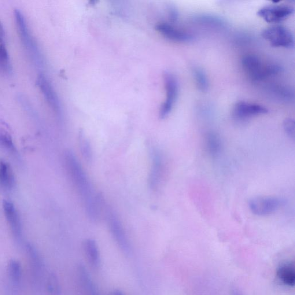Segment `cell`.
<instances>
[{
    "instance_id": "3957f363",
    "label": "cell",
    "mask_w": 295,
    "mask_h": 295,
    "mask_svg": "<svg viewBox=\"0 0 295 295\" xmlns=\"http://www.w3.org/2000/svg\"><path fill=\"white\" fill-rule=\"evenodd\" d=\"M261 36L272 47L291 49L294 46L293 33L282 25H275L265 29Z\"/></svg>"
},
{
    "instance_id": "4316f807",
    "label": "cell",
    "mask_w": 295,
    "mask_h": 295,
    "mask_svg": "<svg viewBox=\"0 0 295 295\" xmlns=\"http://www.w3.org/2000/svg\"><path fill=\"white\" fill-rule=\"evenodd\" d=\"M235 40L236 42L240 45H244V44L248 43L252 40V36L250 34H247L244 32L239 33L237 36L235 37Z\"/></svg>"
},
{
    "instance_id": "7c38bea8",
    "label": "cell",
    "mask_w": 295,
    "mask_h": 295,
    "mask_svg": "<svg viewBox=\"0 0 295 295\" xmlns=\"http://www.w3.org/2000/svg\"><path fill=\"white\" fill-rule=\"evenodd\" d=\"M37 85L42 91L50 105L52 107L55 112H60V103H59L56 94L46 77L44 75L39 76L38 81H37Z\"/></svg>"
},
{
    "instance_id": "6da1fadb",
    "label": "cell",
    "mask_w": 295,
    "mask_h": 295,
    "mask_svg": "<svg viewBox=\"0 0 295 295\" xmlns=\"http://www.w3.org/2000/svg\"><path fill=\"white\" fill-rule=\"evenodd\" d=\"M65 161L69 175L83 199L87 215L91 220L97 222L99 220V211H101L100 205L97 196L94 197L86 173L71 151L65 152Z\"/></svg>"
},
{
    "instance_id": "4fadbf2b",
    "label": "cell",
    "mask_w": 295,
    "mask_h": 295,
    "mask_svg": "<svg viewBox=\"0 0 295 295\" xmlns=\"http://www.w3.org/2000/svg\"><path fill=\"white\" fill-rule=\"evenodd\" d=\"M268 93L277 100L291 102L294 100V94L290 88L281 84H272L267 88Z\"/></svg>"
},
{
    "instance_id": "9a60e30c",
    "label": "cell",
    "mask_w": 295,
    "mask_h": 295,
    "mask_svg": "<svg viewBox=\"0 0 295 295\" xmlns=\"http://www.w3.org/2000/svg\"><path fill=\"white\" fill-rule=\"evenodd\" d=\"M0 185L8 190L12 189L15 185V178L12 168L1 158H0Z\"/></svg>"
},
{
    "instance_id": "7402d4cb",
    "label": "cell",
    "mask_w": 295,
    "mask_h": 295,
    "mask_svg": "<svg viewBox=\"0 0 295 295\" xmlns=\"http://www.w3.org/2000/svg\"><path fill=\"white\" fill-rule=\"evenodd\" d=\"M9 276L14 285H19L22 279V269L21 265L18 261H10L9 267Z\"/></svg>"
},
{
    "instance_id": "277c9868",
    "label": "cell",
    "mask_w": 295,
    "mask_h": 295,
    "mask_svg": "<svg viewBox=\"0 0 295 295\" xmlns=\"http://www.w3.org/2000/svg\"><path fill=\"white\" fill-rule=\"evenodd\" d=\"M105 209L106 218L108 221L111 234L120 249L128 255L131 253V246L124 228L112 210L108 206H106Z\"/></svg>"
},
{
    "instance_id": "8fae6325",
    "label": "cell",
    "mask_w": 295,
    "mask_h": 295,
    "mask_svg": "<svg viewBox=\"0 0 295 295\" xmlns=\"http://www.w3.org/2000/svg\"><path fill=\"white\" fill-rule=\"evenodd\" d=\"M3 207L7 220L8 221L13 234L16 238H21L22 236L21 224L15 206L13 203L4 200L3 202Z\"/></svg>"
},
{
    "instance_id": "7a4b0ae2",
    "label": "cell",
    "mask_w": 295,
    "mask_h": 295,
    "mask_svg": "<svg viewBox=\"0 0 295 295\" xmlns=\"http://www.w3.org/2000/svg\"><path fill=\"white\" fill-rule=\"evenodd\" d=\"M241 64L247 76L254 82H260L274 77L282 71L279 65L265 62L257 55L252 54L244 55Z\"/></svg>"
},
{
    "instance_id": "ffe728a7",
    "label": "cell",
    "mask_w": 295,
    "mask_h": 295,
    "mask_svg": "<svg viewBox=\"0 0 295 295\" xmlns=\"http://www.w3.org/2000/svg\"><path fill=\"white\" fill-rule=\"evenodd\" d=\"M192 73L195 84L199 90L202 92L207 91L209 82L208 76L204 70L200 66H194L192 68Z\"/></svg>"
},
{
    "instance_id": "5bb4252c",
    "label": "cell",
    "mask_w": 295,
    "mask_h": 295,
    "mask_svg": "<svg viewBox=\"0 0 295 295\" xmlns=\"http://www.w3.org/2000/svg\"><path fill=\"white\" fill-rule=\"evenodd\" d=\"M77 273L81 285L86 291L87 295H101L99 294L97 287H95L87 269L82 264L77 267Z\"/></svg>"
},
{
    "instance_id": "2e32d148",
    "label": "cell",
    "mask_w": 295,
    "mask_h": 295,
    "mask_svg": "<svg viewBox=\"0 0 295 295\" xmlns=\"http://www.w3.org/2000/svg\"><path fill=\"white\" fill-rule=\"evenodd\" d=\"M277 276L284 285L294 287L295 283V271L294 264H282L277 270Z\"/></svg>"
},
{
    "instance_id": "8992f818",
    "label": "cell",
    "mask_w": 295,
    "mask_h": 295,
    "mask_svg": "<svg viewBox=\"0 0 295 295\" xmlns=\"http://www.w3.org/2000/svg\"><path fill=\"white\" fill-rule=\"evenodd\" d=\"M278 3L263 7L258 11L257 15L271 24L279 23L292 15L294 12L292 6Z\"/></svg>"
},
{
    "instance_id": "83f0119b",
    "label": "cell",
    "mask_w": 295,
    "mask_h": 295,
    "mask_svg": "<svg viewBox=\"0 0 295 295\" xmlns=\"http://www.w3.org/2000/svg\"><path fill=\"white\" fill-rule=\"evenodd\" d=\"M8 53L6 49L4 43L0 36V58L2 59L3 61L8 60Z\"/></svg>"
},
{
    "instance_id": "5b68a950",
    "label": "cell",
    "mask_w": 295,
    "mask_h": 295,
    "mask_svg": "<svg viewBox=\"0 0 295 295\" xmlns=\"http://www.w3.org/2000/svg\"><path fill=\"white\" fill-rule=\"evenodd\" d=\"M166 99L161 106L160 112L161 119L167 118L172 112L175 105L179 94V84L176 77L173 74L167 72L164 76Z\"/></svg>"
},
{
    "instance_id": "d6986e66",
    "label": "cell",
    "mask_w": 295,
    "mask_h": 295,
    "mask_svg": "<svg viewBox=\"0 0 295 295\" xmlns=\"http://www.w3.org/2000/svg\"><path fill=\"white\" fill-rule=\"evenodd\" d=\"M152 167L149 176V185L151 188L154 189L159 182L161 176L162 160L160 154L158 153H154Z\"/></svg>"
},
{
    "instance_id": "52a82bcc",
    "label": "cell",
    "mask_w": 295,
    "mask_h": 295,
    "mask_svg": "<svg viewBox=\"0 0 295 295\" xmlns=\"http://www.w3.org/2000/svg\"><path fill=\"white\" fill-rule=\"evenodd\" d=\"M281 205V200L275 197H256L249 202L250 211L258 216L271 215L278 211Z\"/></svg>"
},
{
    "instance_id": "f1b7e54d",
    "label": "cell",
    "mask_w": 295,
    "mask_h": 295,
    "mask_svg": "<svg viewBox=\"0 0 295 295\" xmlns=\"http://www.w3.org/2000/svg\"><path fill=\"white\" fill-rule=\"evenodd\" d=\"M112 295H125L123 292H121L120 290L114 291L112 293Z\"/></svg>"
},
{
    "instance_id": "ac0fdd59",
    "label": "cell",
    "mask_w": 295,
    "mask_h": 295,
    "mask_svg": "<svg viewBox=\"0 0 295 295\" xmlns=\"http://www.w3.org/2000/svg\"><path fill=\"white\" fill-rule=\"evenodd\" d=\"M206 149L210 155L216 157L220 154L222 150V141L220 136L215 132H209L206 136Z\"/></svg>"
},
{
    "instance_id": "44dd1931",
    "label": "cell",
    "mask_w": 295,
    "mask_h": 295,
    "mask_svg": "<svg viewBox=\"0 0 295 295\" xmlns=\"http://www.w3.org/2000/svg\"><path fill=\"white\" fill-rule=\"evenodd\" d=\"M0 148L5 150L13 156H17L18 154L12 136L3 128H0Z\"/></svg>"
},
{
    "instance_id": "e0dca14e",
    "label": "cell",
    "mask_w": 295,
    "mask_h": 295,
    "mask_svg": "<svg viewBox=\"0 0 295 295\" xmlns=\"http://www.w3.org/2000/svg\"><path fill=\"white\" fill-rule=\"evenodd\" d=\"M84 250L91 266L98 268L101 263L98 247L94 239H88L84 243Z\"/></svg>"
},
{
    "instance_id": "603a6c76",
    "label": "cell",
    "mask_w": 295,
    "mask_h": 295,
    "mask_svg": "<svg viewBox=\"0 0 295 295\" xmlns=\"http://www.w3.org/2000/svg\"><path fill=\"white\" fill-rule=\"evenodd\" d=\"M79 139V145L82 155L87 162H91L92 159V153L90 144L84 136L80 135Z\"/></svg>"
},
{
    "instance_id": "d4e9b609",
    "label": "cell",
    "mask_w": 295,
    "mask_h": 295,
    "mask_svg": "<svg viewBox=\"0 0 295 295\" xmlns=\"http://www.w3.org/2000/svg\"><path fill=\"white\" fill-rule=\"evenodd\" d=\"M47 289L52 295H60L61 289L57 276L54 274L50 275L47 282Z\"/></svg>"
},
{
    "instance_id": "484cf974",
    "label": "cell",
    "mask_w": 295,
    "mask_h": 295,
    "mask_svg": "<svg viewBox=\"0 0 295 295\" xmlns=\"http://www.w3.org/2000/svg\"><path fill=\"white\" fill-rule=\"evenodd\" d=\"M283 128L288 136H289L291 139H295V123L293 119L288 118L284 121Z\"/></svg>"
},
{
    "instance_id": "ba28073f",
    "label": "cell",
    "mask_w": 295,
    "mask_h": 295,
    "mask_svg": "<svg viewBox=\"0 0 295 295\" xmlns=\"http://www.w3.org/2000/svg\"><path fill=\"white\" fill-rule=\"evenodd\" d=\"M268 110L263 105L245 101L236 103L232 109V116L238 121H245L251 118L267 114Z\"/></svg>"
},
{
    "instance_id": "f546056e",
    "label": "cell",
    "mask_w": 295,
    "mask_h": 295,
    "mask_svg": "<svg viewBox=\"0 0 295 295\" xmlns=\"http://www.w3.org/2000/svg\"><path fill=\"white\" fill-rule=\"evenodd\" d=\"M3 28H2L1 22H0V36H2L3 35Z\"/></svg>"
},
{
    "instance_id": "9c48e42d",
    "label": "cell",
    "mask_w": 295,
    "mask_h": 295,
    "mask_svg": "<svg viewBox=\"0 0 295 295\" xmlns=\"http://www.w3.org/2000/svg\"><path fill=\"white\" fill-rule=\"evenodd\" d=\"M158 32L165 38L171 41L178 43H188L192 41L193 36L189 33L173 26L167 23L158 24L156 27Z\"/></svg>"
},
{
    "instance_id": "cb8c5ba5",
    "label": "cell",
    "mask_w": 295,
    "mask_h": 295,
    "mask_svg": "<svg viewBox=\"0 0 295 295\" xmlns=\"http://www.w3.org/2000/svg\"><path fill=\"white\" fill-rule=\"evenodd\" d=\"M14 15H15L17 27L19 29L22 38L26 39L27 38V28L24 16L18 10H14Z\"/></svg>"
},
{
    "instance_id": "4dcf8cb0",
    "label": "cell",
    "mask_w": 295,
    "mask_h": 295,
    "mask_svg": "<svg viewBox=\"0 0 295 295\" xmlns=\"http://www.w3.org/2000/svg\"><path fill=\"white\" fill-rule=\"evenodd\" d=\"M232 295H242L241 294H240L239 293L237 292V291H236V292H234L233 293V294H232Z\"/></svg>"
},
{
    "instance_id": "30bf717a",
    "label": "cell",
    "mask_w": 295,
    "mask_h": 295,
    "mask_svg": "<svg viewBox=\"0 0 295 295\" xmlns=\"http://www.w3.org/2000/svg\"><path fill=\"white\" fill-rule=\"evenodd\" d=\"M191 21L195 24L206 28L223 29L228 26L227 22L224 18L213 14H195L191 18Z\"/></svg>"
}]
</instances>
